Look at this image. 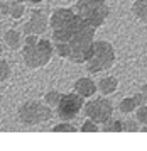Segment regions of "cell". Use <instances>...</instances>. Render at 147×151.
Returning <instances> with one entry per match:
<instances>
[{"label":"cell","mask_w":147,"mask_h":151,"mask_svg":"<svg viewBox=\"0 0 147 151\" xmlns=\"http://www.w3.org/2000/svg\"><path fill=\"white\" fill-rule=\"evenodd\" d=\"M147 102V97L142 93V92H139V93H135V95L132 97H125V99H122L120 102H118V110H120L122 114H132L139 105H142V104Z\"/></svg>","instance_id":"cell-10"},{"label":"cell","mask_w":147,"mask_h":151,"mask_svg":"<svg viewBox=\"0 0 147 151\" xmlns=\"http://www.w3.org/2000/svg\"><path fill=\"white\" fill-rule=\"evenodd\" d=\"M88 119L95 121L96 124H103L113 116V104L107 97H90L88 102L83 104L81 110Z\"/></svg>","instance_id":"cell-6"},{"label":"cell","mask_w":147,"mask_h":151,"mask_svg":"<svg viewBox=\"0 0 147 151\" xmlns=\"http://www.w3.org/2000/svg\"><path fill=\"white\" fill-rule=\"evenodd\" d=\"M73 92H76L78 95H81L85 100L90 97L96 95V82L91 80L90 76H81L78 78L73 85Z\"/></svg>","instance_id":"cell-9"},{"label":"cell","mask_w":147,"mask_h":151,"mask_svg":"<svg viewBox=\"0 0 147 151\" xmlns=\"http://www.w3.org/2000/svg\"><path fill=\"white\" fill-rule=\"evenodd\" d=\"M59 99H61V92L59 90H47L46 93H44V97H42V102L47 104L49 107H56L58 105V102H59Z\"/></svg>","instance_id":"cell-16"},{"label":"cell","mask_w":147,"mask_h":151,"mask_svg":"<svg viewBox=\"0 0 147 151\" xmlns=\"http://www.w3.org/2000/svg\"><path fill=\"white\" fill-rule=\"evenodd\" d=\"M53 107H49L42 100H24L17 107V121L24 127H36L41 124H46L53 119Z\"/></svg>","instance_id":"cell-4"},{"label":"cell","mask_w":147,"mask_h":151,"mask_svg":"<svg viewBox=\"0 0 147 151\" xmlns=\"http://www.w3.org/2000/svg\"><path fill=\"white\" fill-rule=\"evenodd\" d=\"M101 131H105V132H123V121L120 119H115L113 116L110 117L108 121L101 124Z\"/></svg>","instance_id":"cell-15"},{"label":"cell","mask_w":147,"mask_h":151,"mask_svg":"<svg viewBox=\"0 0 147 151\" xmlns=\"http://www.w3.org/2000/svg\"><path fill=\"white\" fill-rule=\"evenodd\" d=\"M80 131L81 132H98V131H100V124H96L95 121H91V119L86 117V121L81 124Z\"/></svg>","instance_id":"cell-20"},{"label":"cell","mask_w":147,"mask_h":151,"mask_svg":"<svg viewBox=\"0 0 147 151\" xmlns=\"http://www.w3.org/2000/svg\"><path fill=\"white\" fill-rule=\"evenodd\" d=\"M22 41H24V34H22V31L19 29H7L5 32H4V44H5L9 49H20L22 46Z\"/></svg>","instance_id":"cell-12"},{"label":"cell","mask_w":147,"mask_h":151,"mask_svg":"<svg viewBox=\"0 0 147 151\" xmlns=\"http://www.w3.org/2000/svg\"><path fill=\"white\" fill-rule=\"evenodd\" d=\"M134 112H135V119L139 121V124H141V126H146L147 124V104L139 105Z\"/></svg>","instance_id":"cell-19"},{"label":"cell","mask_w":147,"mask_h":151,"mask_svg":"<svg viewBox=\"0 0 147 151\" xmlns=\"http://www.w3.org/2000/svg\"><path fill=\"white\" fill-rule=\"evenodd\" d=\"M47 29H49V15H47V12L42 10V9H32L29 19L22 26V34L44 36V32Z\"/></svg>","instance_id":"cell-8"},{"label":"cell","mask_w":147,"mask_h":151,"mask_svg":"<svg viewBox=\"0 0 147 151\" xmlns=\"http://www.w3.org/2000/svg\"><path fill=\"white\" fill-rule=\"evenodd\" d=\"M141 131H142V132H147V124H146V126H141Z\"/></svg>","instance_id":"cell-26"},{"label":"cell","mask_w":147,"mask_h":151,"mask_svg":"<svg viewBox=\"0 0 147 151\" xmlns=\"http://www.w3.org/2000/svg\"><path fill=\"white\" fill-rule=\"evenodd\" d=\"M83 104L85 99L81 95H78L76 92H68V93H61V99L56 109V116L61 121H74L80 116V112L83 110Z\"/></svg>","instance_id":"cell-7"},{"label":"cell","mask_w":147,"mask_h":151,"mask_svg":"<svg viewBox=\"0 0 147 151\" xmlns=\"http://www.w3.org/2000/svg\"><path fill=\"white\" fill-rule=\"evenodd\" d=\"M132 14L137 21L147 26V0H134L132 4Z\"/></svg>","instance_id":"cell-14"},{"label":"cell","mask_w":147,"mask_h":151,"mask_svg":"<svg viewBox=\"0 0 147 151\" xmlns=\"http://www.w3.org/2000/svg\"><path fill=\"white\" fill-rule=\"evenodd\" d=\"M12 76V68H10V63L7 61L4 56H0V83L10 80Z\"/></svg>","instance_id":"cell-17"},{"label":"cell","mask_w":147,"mask_h":151,"mask_svg":"<svg viewBox=\"0 0 147 151\" xmlns=\"http://www.w3.org/2000/svg\"><path fill=\"white\" fill-rule=\"evenodd\" d=\"M54 56V46L51 39L42 36L29 34L24 37L20 46V58L24 66L29 70H41L47 66Z\"/></svg>","instance_id":"cell-2"},{"label":"cell","mask_w":147,"mask_h":151,"mask_svg":"<svg viewBox=\"0 0 147 151\" xmlns=\"http://www.w3.org/2000/svg\"><path fill=\"white\" fill-rule=\"evenodd\" d=\"M118 90V78L113 75L101 76L96 82V92H100L101 95H112Z\"/></svg>","instance_id":"cell-11"},{"label":"cell","mask_w":147,"mask_h":151,"mask_svg":"<svg viewBox=\"0 0 147 151\" xmlns=\"http://www.w3.org/2000/svg\"><path fill=\"white\" fill-rule=\"evenodd\" d=\"M22 2H24V4H27V5H34V7H36V5L42 4L44 0H22Z\"/></svg>","instance_id":"cell-23"},{"label":"cell","mask_w":147,"mask_h":151,"mask_svg":"<svg viewBox=\"0 0 147 151\" xmlns=\"http://www.w3.org/2000/svg\"><path fill=\"white\" fill-rule=\"evenodd\" d=\"M27 10V4L22 0H9V17L12 21H20Z\"/></svg>","instance_id":"cell-13"},{"label":"cell","mask_w":147,"mask_h":151,"mask_svg":"<svg viewBox=\"0 0 147 151\" xmlns=\"http://www.w3.org/2000/svg\"><path fill=\"white\" fill-rule=\"evenodd\" d=\"M51 131H53V132H76V131H78V127H76L71 121H61L59 124L53 126V127H51Z\"/></svg>","instance_id":"cell-18"},{"label":"cell","mask_w":147,"mask_h":151,"mask_svg":"<svg viewBox=\"0 0 147 151\" xmlns=\"http://www.w3.org/2000/svg\"><path fill=\"white\" fill-rule=\"evenodd\" d=\"M141 92H142V93H144V95L147 97V83H144V85H142V88H141Z\"/></svg>","instance_id":"cell-24"},{"label":"cell","mask_w":147,"mask_h":151,"mask_svg":"<svg viewBox=\"0 0 147 151\" xmlns=\"http://www.w3.org/2000/svg\"><path fill=\"white\" fill-rule=\"evenodd\" d=\"M0 21H2V14H0Z\"/></svg>","instance_id":"cell-27"},{"label":"cell","mask_w":147,"mask_h":151,"mask_svg":"<svg viewBox=\"0 0 147 151\" xmlns=\"http://www.w3.org/2000/svg\"><path fill=\"white\" fill-rule=\"evenodd\" d=\"M4 53H5V46L2 44V41H0V56H4Z\"/></svg>","instance_id":"cell-25"},{"label":"cell","mask_w":147,"mask_h":151,"mask_svg":"<svg viewBox=\"0 0 147 151\" xmlns=\"http://www.w3.org/2000/svg\"><path fill=\"white\" fill-rule=\"evenodd\" d=\"M73 10L91 27H101L110 17V5L107 0H76Z\"/></svg>","instance_id":"cell-5"},{"label":"cell","mask_w":147,"mask_h":151,"mask_svg":"<svg viewBox=\"0 0 147 151\" xmlns=\"http://www.w3.org/2000/svg\"><path fill=\"white\" fill-rule=\"evenodd\" d=\"M49 29L54 53L74 65L86 61L96 29L81 19L73 7H56L49 15Z\"/></svg>","instance_id":"cell-1"},{"label":"cell","mask_w":147,"mask_h":151,"mask_svg":"<svg viewBox=\"0 0 147 151\" xmlns=\"http://www.w3.org/2000/svg\"><path fill=\"white\" fill-rule=\"evenodd\" d=\"M0 14H2V19L9 17V0H2L0 2Z\"/></svg>","instance_id":"cell-22"},{"label":"cell","mask_w":147,"mask_h":151,"mask_svg":"<svg viewBox=\"0 0 147 151\" xmlns=\"http://www.w3.org/2000/svg\"><path fill=\"white\" fill-rule=\"evenodd\" d=\"M123 131H127V132H137V131H141V124H139L137 119L123 121Z\"/></svg>","instance_id":"cell-21"},{"label":"cell","mask_w":147,"mask_h":151,"mask_svg":"<svg viewBox=\"0 0 147 151\" xmlns=\"http://www.w3.org/2000/svg\"><path fill=\"white\" fill-rule=\"evenodd\" d=\"M115 61H117V51L113 44L105 39H98V41L95 39L93 46L90 49V55L83 65L86 66L88 73L96 75V73L110 70L115 65Z\"/></svg>","instance_id":"cell-3"}]
</instances>
